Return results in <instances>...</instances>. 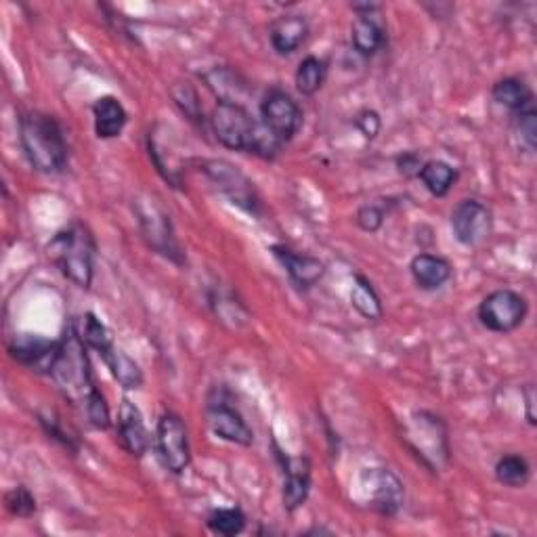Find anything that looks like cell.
Listing matches in <instances>:
<instances>
[{
	"instance_id": "obj_23",
	"label": "cell",
	"mask_w": 537,
	"mask_h": 537,
	"mask_svg": "<svg viewBox=\"0 0 537 537\" xmlns=\"http://www.w3.org/2000/svg\"><path fill=\"white\" fill-rule=\"evenodd\" d=\"M103 361L107 363V368H110L112 376L118 380V384L122 386L124 391H137L143 386V372L139 368V363L128 357L122 349L112 347L103 355Z\"/></svg>"
},
{
	"instance_id": "obj_4",
	"label": "cell",
	"mask_w": 537,
	"mask_h": 537,
	"mask_svg": "<svg viewBox=\"0 0 537 537\" xmlns=\"http://www.w3.org/2000/svg\"><path fill=\"white\" fill-rule=\"evenodd\" d=\"M51 263L66 275L72 284L89 290L95 277V254L97 244L89 227L72 223L68 229L59 231L47 246Z\"/></svg>"
},
{
	"instance_id": "obj_33",
	"label": "cell",
	"mask_w": 537,
	"mask_h": 537,
	"mask_svg": "<svg viewBox=\"0 0 537 537\" xmlns=\"http://www.w3.org/2000/svg\"><path fill=\"white\" fill-rule=\"evenodd\" d=\"M84 414H87L89 422L99 428V431H105V428H110L112 424V416H110V407L105 403V397L101 395V391L97 389L91 399L84 405Z\"/></svg>"
},
{
	"instance_id": "obj_9",
	"label": "cell",
	"mask_w": 537,
	"mask_h": 537,
	"mask_svg": "<svg viewBox=\"0 0 537 537\" xmlns=\"http://www.w3.org/2000/svg\"><path fill=\"white\" fill-rule=\"evenodd\" d=\"M527 313L529 305L525 296L508 288L487 294L479 305L481 324L496 334H508L521 328Z\"/></svg>"
},
{
	"instance_id": "obj_2",
	"label": "cell",
	"mask_w": 537,
	"mask_h": 537,
	"mask_svg": "<svg viewBox=\"0 0 537 537\" xmlns=\"http://www.w3.org/2000/svg\"><path fill=\"white\" fill-rule=\"evenodd\" d=\"M19 143L28 162L42 175H57L68 166V141L61 124L42 112L19 118Z\"/></svg>"
},
{
	"instance_id": "obj_35",
	"label": "cell",
	"mask_w": 537,
	"mask_h": 537,
	"mask_svg": "<svg viewBox=\"0 0 537 537\" xmlns=\"http://www.w3.org/2000/svg\"><path fill=\"white\" fill-rule=\"evenodd\" d=\"M355 126L357 131L365 137V139H376L380 135V128H382V120L378 116V112L374 110H363L355 116Z\"/></svg>"
},
{
	"instance_id": "obj_36",
	"label": "cell",
	"mask_w": 537,
	"mask_h": 537,
	"mask_svg": "<svg viewBox=\"0 0 537 537\" xmlns=\"http://www.w3.org/2000/svg\"><path fill=\"white\" fill-rule=\"evenodd\" d=\"M395 164H397V170L403 177L414 179V177L420 175L424 160H422V156L418 152H403L401 156H397Z\"/></svg>"
},
{
	"instance_id": "obj_21",
	"label": "cell",
	"mask_w": 537,
	"mask_h": 537,
	"mask_svg": "<svg viewBox=\"0 0 537 537\" xmlns=\"http://www.w3.org/2000/svg\"><path fill=\"white\" fill-rule=\"evenodd\" d=\"M93 116H95V133L99 139H105V141L120 137L128 122L124 105L112 95H103L95 101Z\"/></svg>"
},
{
	"instance_id": "obj_37",
	"label": "cell",
	"mask_w": 537,
	"mask_h": 537,
	"mask_svg": "<svg viewBox=\"0 0 537 537\" xmlns=\"http://www.w3.org/2000/svg\"><path fill=\"white\" fill-rule=\"evenodd\" d=\"M525 395H527V420H529V424H535V414H533V405H535V389H533L531 384L527 386Z\"/></svg>"
},
{
	"instance_id": "obj_1",
	"label": "cell",
	"mask_w": 537,
	"mask_h": 537,
	"mask_svg": "<svg viewBox=\"0 0 537 537\" xmlns=\"http://www.w3.org/2000/svg\"><path fill=\"white\" fill-rule=\"evenodd\" d=\"M210 126L214 137L233 152H246L273 160L282 147L269 128L254 120L242 103L219 101L210 114Z\"/></svg>"
},
{
	"instance_id": "obj_34",
	"label": "cell",
	"mask_w": 537,
	"mask_h": 537,
	"mask_svg": "<svg viewBox=\"0 0 537 537\" xmlns=\"http://www.w3.org/2000/svg\"><path fill=\"white\" fill-rule=\"evenodd\" d=\"M355 221H357L359 229L368 231V233H376L384 225V210L376 204H363L357 210Z\"/></svg>"
},
{
	"instance_id": "obj_6",
	"label": "cell",
	"mask_w": 537,
	"mask_h": 537,
	"mask_svg": "<svg viewBox=\"0 0 537 537\" xmlns=\"http://www.w3.org/2000/svg\"><path fill=\"white\" fill-rule=\"evenodd\" d=\"M202 170L210 183L217 187L233 206L248 212L250 217H261L263 202L259 191H256L254 183L238 166H233L227 160H204Z\"/></svg>"
},
{
	"instance_id": "obj_10",
	"label": "cell",
	"mask_w": 537,
	"mask_h": 537,
	"mask_svg": "<svg viewBox=\"0 0 537 537\" xmlns=\"http://www.w3.org/2000/svg\"><path fill=\"white\" fill-rule=\"evenodd\" d=\"M206 414H208V424L212 428V433L217 435L223 441L235 443L248 447L254 441L252 428L244 420L242 412L238 407L233 405L229 393L225 389H214L208 397L206 405Z\"/></svg>"
},
{
	"instance_id": "obj_15",
	"label": "cell",
	"mask_w": 537,
	"mask_h": 537,
	"mask_svg": "<svg viewBox=\"0 0 537 537\" xmlns=\"http://www.w3.org/2000/svg\"><path fill=\"white\" fill-rule=\"evenodd\" d=\"M353 9L359 13L351 26L353 49L363 57H372L386 45V28L382 24V19L376 15L380 7L355 5Z\"/></svg>"
},
{
	"instance_id": "obj_32",
	"label": "cell",
	"mask_w": 537,
	"mask_h": 537,
	"mask_svg": "<svg viewBox=\"0 0 537 537\" xmlns=\"http://www.w3.org/2000/svg\"><path fill=\"white\" fill-rule=\"evenodd\" d=\"M517 135L521 139V145L529 154H533L537 143V112L533 105L517 114Z\"/></svg>"
},
{
	"instance_id": "obj_25",
	"label": "cell",
	"mask_w": 537,
	"mask_h": 537,
	"mask_svg": "<svg viewBox=\"0 0 537 537\" xmlns=\"http://www.w3.org/2000/svg\"><path fill=\"white\" fill-rule=\"evenodd\" d=\"M326 76H328V63L315 55H307L298 63V70L294 76L298 93L305 97L315 95L321 87H324Z\"/></svg>"
},
{
	"instance_id": "obj_5",
	"label": "cell",
	"mask_w": 537,
	"mask_h": 537,
	"mask_svg": "<svg viewBox=\"0 0 537 537\" xmlns=\"http://www.w3.org/2000/svg\"><path fill=\"white\" fill-rule=\"evenodd\" d=\"M133 210L145 244L170 263L185 265V254L175 235L173 221H170L168 212L158 202V198L141 196L133 202Z\"/></svg>"
},
{
	"instance_id": "obj_14",
	"label": "cell",
	"mask_w": 537,
	"mask_h": 537,
	"mask_svg": "<svg viewBox=\"0 0 537 537\" xmlns=\"http://www.w3.org/2000/svg\"><path fill=\"white\" fill-rule=\"evenodd\" d=\"M57 351L59 340H51L38 334H19L9 345V353L17 363L47 374H51Z\"/></svg>"
},
{
	"instance_id": "obj_11",
	"label": "cell",
	"mask_w": 537,
	"mask_h": 537,
	"mask_svg": "<svg viewBox=\"0 0 537 537\" xmlns=\"http://www.w3.org/2000/svg\"><path fill=\"white\" fill-rule=\"evenodd\" d=\"M156 451L164 468L173 475H183L191 462V447L187 426L181 416L166 412L156 426Z\"/></svg>"
},
{
	"instance_id": "obj_16",
	"label": "cell",
	"mask_w": 537,
	"mask_h": 537,
	"mask_svg": "<svg viewBox=\"0 0 537 537\" xmlns=\"http://www.w3.org/2000/svg\"><path fill=\"white\" fill-rule=\"evenodd\" d=\"M116 433L126 454H131L135 458H143L147 454L149 443L152 441H149L143 414L131 399H122L120 403Z\"/></svg>"
},
{
	"instance_id": "obj_26",
	"label": "cell",
	"mask_w": 537,
	"mask_h": 537,
	"mask_svg": "<svg viewBox=\"0 0 537 537\" xmlns=\"http://www.w3.org/2000/svg\"><path fill=\"white\" fill-rule=\"evenodd\" d=\"M76 328H78L80 338L84 340V345H87L89 349H95L101 357H103L107 351H110L112 347H116L110 328H107V326L103 324V321H101L97 315H93V313L84 315Z\"/></svg>"
},
{
	"instance_id": "obj_20",
	"label": "cell",
	"mask_w": 537,
	"mask_h": 537,
	"mask_svg": "<svg viewBox=\"0 0 537 537\" xmlns=\"http://www.w3.org/2000/svg\"><path fill=\"white\" fill-rule=\"evenodd\" d=\"M410 271H412L416 286L426 290V292H433V290L443 288L451 279L449 261H445L443 256L428 254V252H422V254L414 256Z\"/></svg>"
},
{
	"instance_id": "obj_3",
	"label": "cell",
	"mask_w": 537,
	"mask_h": 537,
	"mask_svg": "<svg viewBox=\"0 0 537 537\" xmlns=\"http://www.w3.org/2000/svg\"><path fill=\"white\" fill-rule=\"evenodd\" d=\"M87 349L89 347L80 338L76 324H72L59 340V351L51 368V376L59 386V391L74 405H80L82 410L91 395L97 391Z\"/></svg>"
},
{
	"instance_id": "obj_12",
	"label": "cell",
	"mask_w": 537,
	"mask_h": 537,
	"mask_svg": "<svg viewBox=\"0 0 537 537\" xmlns=\"http://www.w3.org/2000/svg\"><path fill=\"white\" fill-rule=\"evenodd\" d=\"M261 122L279 143H286L303 126V110L286 91L271 89L261 101Z\"/></svg>"
},
{
	"instance_id": "obj_8",
	"label": "cell",
	"mask_w": 537,
	"mask_h": 537,
	"mask_svg": "<svg viewBox=\"0 0 537 537\" xmlns=\"http://www.w3.org/2000/svg\"><path fill=\"white\" fill-rule=\"evenodd\" d=\"M363 502L382 517H395L405 502V487L389 468H365L359 477Z\"/></svg>"
},
{
	"instance_id": "obj_29",
	"label": "cell",
	"mask_w": 537,
	"mask_h": 537,
	"mask_svg": "<svg viewBox=\"0 0 537 537\" xmlns=\"http://www.w3.org/2000/svg\"><path fill=\"white\" fill-rule=\"evenodd\" d=\"M208 527L219 535H240L246 529V514L240 508H217L208 514Z\"/></svg>"
},
{
	"instance_id": "obj_18",
	"label": "cell",
	"mask_w": 537,
	"mask_h": 537,
	"mask_svg": "<svg viewBox=\"0 0 537 537\" xmlns=\"http://www.w3.org/2000/svg\"><path fill=\"white\" fill-rule=\"evenodd\" d=\"M271 252L275 256V261L284 267V271L290 275V279L298 288L309 290L317 286L326 275V265L311 254H298L282 244L271 246Z\"/></svg>"
},
{
	"instance_id": "obj_19",
	"label": "cell",
	"mask_w": 537,
	"mask_h": 537,
	"mask_svg": "<svg viewBox=\"0 0 537 537\" xmlns=\"http://www.w3.org/2000/svg\"><path fill=\"white\" fill-rule=\"evenodd\" d=\"M309 36V21L305 15H282L277 17L271 28V45L279 55H292Z\"/></svg>"
},
{
	"instance_id": "obj_7",
	"label": "cell",
	"mask_w": 537,
	"mask_h": 537,
	"mask_svg": "<svg viewBox=\"0 0 537 537\" xmlns=\"http://www.w3.org/2000/svg\"><path fill=\"white\" fill-rule=\"evenodd\" d=\"M403 439L416 451V456L422 458V462L428 468L439 470L443 464H447L449 445L445 424L441 422V418L428 412L414 414L405 424Z\"/></svg>"
},
{
	"instance_id": "obj_13",
	"label": "cell",
	"mask_w": 537,
	"mask_h": 537,
	"mask_svg": "<svg viewBox=\"0 0 537 537\" xmlns=\"http://www.w3.org/2000/svg\"><path fill=\"white\" fill-rule=\"evenodd\" d=\"M451 229H454V238L462 246L477 248L487 242L491 235V210L479 200H462L451 212Z\"/></svg>"
},
{
	"instance_id": "obj_27",
	"label": "cell",
	"mask_w": 537,
	"mask_h": 537,
	"mask_svg": "<svg viewBox=\"0 0 537 537\" xmlns=\"http://www.w3.org/2000/svg\"><path fill=\"white\" fill-rule=\"evenodd\" d=\"M351 303L357 313L365 319H380L382 317V303L368 277L355 275V284L351 290Z\"/></svg>"
},
{
	"instance_id": "obj_30",
	"label": "cell",
	"mask_w": 537,
	"mask_h": 537,
	"mask_svg": "<svg viewBox=\"0 0 537 537\" xmlns=\"http://www.w3.org/2000/svg\"><path fill=\"white\" fill-rule=\"evenodd\" d=\"M170 95H173V99H175V103H177L179 110H181L193 124L204 122V116H202V103H200L198 91L193 89L189 82H179V84H175V87L170 89Z\"/></svg>"
},
{
	"instance_id": "obj_31",
	"label": "cell",
	"mask_w": 537,
	"mask_h": 537,
	"mask_svg": "<svg viewBox=\"0 0 537 537\" xmlns=\"http://www.w3.org/2000/svg\"><path fill=\"white\" fill-rule=\"evenodd\" d=\"M5 504L13 517H19V519H30L36 512V500L30 493V489L24 485L13 487L5 496Z\"/></svg>"
},
{
	"instance_id": "obj_28",
	"label": "cell",
	"mask_w": 537,
	"mask_h": 537,
	"mask_svg": "<svg viewBox=\"0 0 537 537\" xmlns=\"http://www.w3.org/2000/svg\"><path fill=\"white\" fill-rule=\"evenodd\" d=\"M496 479L512 489L525 487L531 479V466L523 456L517 454L502 456L496 464Z\"/></svg>"
},
{
	"instance_id": "obj_17",
	"label": "cell",
	"mask_w": 537,
	"mask_h": 537,
	"mask_svg": "<svg viewBox=\"0 0 537 537\" xmlns=\"http://www.w3.org/2000/svg\"><path fill=\"white\" fill-rule=\"evenodd\" d=\"M279 462H282L284 470V508L288 512H296L298 508H303L309 491H311V462L307 458H290L279 451L277 454Z\"/></svg>"
},
{
	"instance_id": "obj_22",
	"label": "cell",
	"mask_w": 537,
	"mask_h": 537,
	"mask_svg": "<svg viewBox=\"0 0 537 537\" xmlns=\"http://www.w3.org/2000/svg\"><path fill=\"white\" fill-rule=\"evenodd\" d=\"M491 95H493V101L508 107V110H512L514 114H519L533 105V93L529 89V84H525V80L514 78V76L502 78L493 84Z\"/></svg>"
},
{
	"instance_id": "obj_24",
	"label": "cell",
	"mask_w": 537,
	"mask_h": 537,
	"mask_svg": "<svg viewBox=\"0 0 537 537\" xmlns=\"http://www.w3.org/2000/svg\"><path fill=\"white\" fill-rule=\"evenodd\" d=\"M418 179L424 183L431 196L445 198L458 181V170L443 160H431L424 162Z\"/></svg>"
}]
</instances>
